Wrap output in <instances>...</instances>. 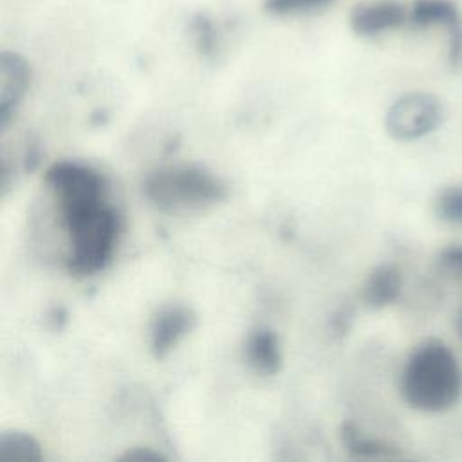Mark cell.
I'll use <instances>...</instances> for the list:
<instances>
[{"mask_svg":"<svg viewBox=\"0 0 462 462\" xmlns=\"http://www.w3.org/2000/svg\"><path fill=\"white\" fill-rule=\"evenodd\" d=\"M144 195L161 211H182L220 202L226 186L208 170L193 164L168 166L144 179Z\"/></svg>","mask_w":462,"mask_h":462,"instance_id":"7a4b0ae2","label":"cell"},{"mask_svg":"<svg viewBox=\"0 0 462 462\" xmlns=\"http://www.w3.org/2000/svg\"><path fill=\"white\" fill-rule=\"evenodd\" d=\"M43 458L40 442L20 430L0 433V462H40Z\"/></svg>","mask_w":462,"mask_h":462,"instance_id":"8fae6325","label":"cell"},{"mask_svg":"<svg viewBox=\"0 0 462 462\" xmlns=\"http://www.w3.org/2000/svg\"><path fill=\"white\" fill-rule=\"evenodd\" d=\"M401 292V274L393 265H379L375 267L365 287H363V301L370 309H381L393 303Z\"/></svg>","mask_w":462,"mask_h":462,"instance_id":"30bf717a","label":"cell"},{"mask_svg":"<svg viewBox=\"0 0 462 462\" xmlns=\"http://www.w3.org/2000/svg\"><path fill=\"white\" fill-rule=\"evenodd\" d=\"M440 265L451 274L462 278V245H453L442 251Z\"/></svg>","mask_w":462,"mask_h":462,"instance_id":"2e32d148","label":"cell"},{"mask_svg":"<svg viewBox=\"0 0 462 462\" xmlns=\"http://www.w3.org/2000/svg\"><path fill=\"white\" fill-rule=\"evenodd\" d=\"M119 460L121 462H157V460H166V457L150 448H134L123 453Z\"/></svg>","mask_w":462,"mask_h":462,"instance_id":"e0dca14e","label":"cell"},{"mask_svg":"<svg viewBox=\"0 0 462 462\" xmlns=\"http://www.w3.org/2000/svg\"><path fill=\"white\" fill-rule=\"evenodd\" d=\"M40 162V152H38V146L36 144H31L27 148V153H25V170L32 171Z\"/></svg>","mask_w":462,"mask_h":462,"instance_id":"ac0fdd59","label":"cell"},{"mask_svg":"<svg viewBox=\"0 0 462 462\" xmlns=\"http://www.w3.org/2000/svg\"><path fill=\"white\" fill-rule=\"evenodd\" d=\"M458 328H460V336H462V316H460V323H458Z\"/></svg>","mask_w":462,"mask_h":462,"instance_id":"d6986e66","label":"cell"},{"mask_svg":"<svg viewBox=\"0 0 462 462\" xmlns=\"http://www.w3.org/2000/svg\"><path fill=\"white\" fill-rule=\"evenodd\" d=\"M195 323V316L188 307L166 305L152 319L150 350L157 359L166 357L182 336H186Z\"/></svg>","mask_w":462,"mask_h":462,"instance_id":"52a82bcc","label":"cell"},{"mask_svg":"<svg viewBox=\"0 0 462 462\" xmlns=\"http://www.w3.org/2000/svg\"><path fill=\"white\" fill-rule=\"evenodd\" d=\"M45 180L56 193L63 224L105 204L103 177L79 162L60 161L45 171Z\"/></svg>","mask_w":462,"mask_h":462,"instance_id":"277c9868","label":"cell"},{"mask_svg":"<svg viewBox=\"0 0 462 462\" xmlns=\"http://www.w3.org/2000/svg\"><path fill=\"white\" fill-rule=\"evenodd\" d=\"M341 440L345 449L352 457L359 458H383V457H393L392 446L374 440L370 437H365L352 422H343L341 426Z\"/></svg>","mask_w":462,"mask_h":462,"instance_id":"7c38bea8","label":"cell"},{"mask_svg":"<svg viewBox=\"0 0 462 462\" xmlns=\"http://www.w3.org/2000/svg\"><path fill=\"white\" fill-rule=\"evenodd\" d=\"M31 81V69L23 56L13 51L0 52V126L5 128L20 106Z\"/></svg>","mask_w":462,"mask_h":462,"instance_id":"8992f818","label":"cell"},{"mask_svg":"<svg viewBox=\"0 0 462 462\" xmlns=\"http://www.w3.org/2000/svg\"><path fill=\"white\" fill-rule=\"evenodd\" d=\"M408 18L404 7L392 0H370L357 4L350 13V25L359 36H379L401 27Z\"/></svg>","mask_w":462,"mask_h":462,"instance_id":"ba28073f","label":"cell"},{"mask_svg":"<svg viewBox=\"0 0 462 462\" xmlns=\"http://www.w3.org/2000/svg\"><path fill=\"white\" fill-rule=\"evenodd\" d=\"M437 215L453 226H462V188H448L437 199Z\"/></svg>","mask_w":462,"mask_h":462,"instance_id":"9a60e30c","label":"cell"},{"mask_svg":"<svg viewBox=\"0 0 462 462\" xmlns=\"http://www.w3.org/2000/svg\"><path fill=\"white\" fill-rule=\"evenodd\" d=\"M70 236V254L67 267L74 276H92L105 269L112 258L119 218L117 213L103 204L65 224Z\"/></svg>","mask_w":462,"mask_h":462,"instance_id":"3957f363","label":"cell"},{"mask_svg":"<svg viewBox=\"0 0 462 462\" xmlns=\"http://www.w3.org/2000/svg\"><path fill=\"white\" fill-rule=\"evenodd\" d=\"M334 0H265V9L274 16H307L328 7Z\"/></svg>","mask_w":462,"mask_h":462,"instance_id":"5bb4252c","label":"cell"},{"mask_svg":"<svg viewBox=\"0 0 462 462\" xmlns=\"http://www.w3.org/2000/svg\"><path fill=\"white\" fill-rule=\"evenodd\" d=\"M408 18L415 25H437L455 23V7L446 0H419L408 13Z\"/></svg>","mask_w":462,"mask_h":462,"instance_id":"4fadbf2b","label":"cell"},{"mask_svg":"<svg viewBox=\"0 0 462 462\" xmlns=\"http://www.w3.org/2000/svg\"><path fill=\"white\" fill-rule=\"evenodd\" d=\"M401 393L415 410H449L462 395V368L451 348L439 339L420 343L402 368Z\"/></svg>","mask_w":462,"mask_h":462,"instance_id":"6da1fadb","label":"cell"},{"mask_svg":"<svg viewBox=\"0 0 462 462\" xmlns=\"http://www.w3.org/2000/svg\"><path fill=\"white\" fill-rule=\"evenodd\" d=\"M442 106L437 97L413 92L399 97L386 114V130L399 141L419 139L439 126Z\"/></svg>","mask_w":462,"mask_h":462,"instance_id":"5b68a950","label":"cell"},{"mask_svg":"<svg viewBox=\"0 0 462 462\" xmlns=\"http://www.w3.org/2000/svg\"><path fill=\"white\" fill-rule=\"evenodd\" d=\"M245 359L249 366L262 375L278 374L282 366V354L276 332L267 327L254 330L245 343Z\"/></svg>","mask_w":462,"mask_h":462,"instance_id":"9c48e42d","label":"cell"}]
</instances>
